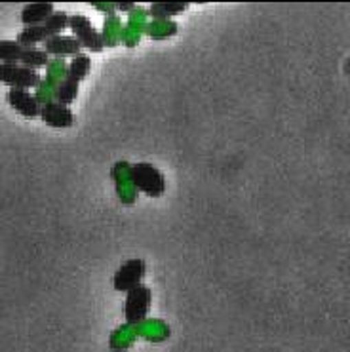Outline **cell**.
Listing matches in <instances>:
<instances>
[{
	"instance_id": "17",
	"label": "cell",
	"mask_w": 350,
	"mask_h": 352,
	"mask_svg": "<svg viewBox=\"0 0 350 352\" xmlns=\"http://www.w3.org/2000/svg\"><path fill=\"white\" fill-rule=\"evenodd\" d=\"M114 6H116L118 10H122V12H130V10H133L135 4H133V2H116Z\"/></svg>"
},
{
	"instance_id": "1",
	"label": "cell",
	"mask_w": 350,
	"mask_h": 352,
	"mask_svg": "<svg viewBox=\"0 0 350 352\" xmlns=\"http://www.w3.org/2000/svg\"><path fill=\"white\" fill-rule=\"evenodd\" d=\"M131 183L139 188L141 192H145L149 197H162L166 190V183H164V175L160 173L158 168L147 162H139V164L131 166L130 172Z\"/></svg>"
},
{
	"instance_id": "11",
	"label": "cell",
	"mask_w": 350,
	"mask_h": 352,
	"mask_svg": "<svg viewBox=\"0 0 350 352\" xmlns=\"http://www.w3.org/2000/svg\"><path fill=\"white\" fill-rule=\"evenodd\" d=\"M90 69H91L90 56H86V54H78V56H74L73 61L67 65V78L80 82L82 78H86V76L90 74Z\"/></svg>"
},
{
	"instance_id": "4",
	"label": "cell",
	"mask_w": 350,
	"mask_h": 352,
	"mask_svg": "<svg viewBox=\"0 0 350 352\" xmlns=\"http://www.w3.org/2000/svg\"><path fill=\"white\" fill-rule=\"evenodd\" d=\"M69 27L73 31L74 38L82 44V48H88L90 52H101L105 46L103 36L96 31V27L91 25V21L86 16H80V14L71 16Z\"/></svg>"
},
{
	"instance_id": "16",
	"label": "cell",
	"mask_w": 350,
	"mask_h": 352,
	"mask_svg": "<svg viewBox=\"0 0 350 352\" xmlns=\"http://www.w3.org/2000/svg\"><path fill=\"white\" fill-rule=\"evenodd\" d=\"M69 19H71V16H69L67 12H63V10L54 12V14L48 17V21L44 23L46 31L50 33V38H52V36H57V34H61V31H65L67 27H69Z\"/></svg>"
},
{
	"instance_id": "8",
	"label": "cell",
	"mask_w": 350,
	"mask_h": 352,
	"mask_svg": "<svg viewBox=\"0 0 350 352\" xmlns=\"http://www.w3.org/2000/svg\"><path fill=\"white\" fill-rule=\"evenodd\" d=\"M82 50V44L74 36H52L48 41L44 42V52L48 56H57V58H63V56H78Z\"/></svg>"
},
{
	"instance_id": "2",
	"label": "cell",
	"mask_w": 350,
	"mask_h": 352,
	"mask_svg": "<svg viewBox=\"0 0 350 352\" xmlns=\"http://www.w3.org/2000/svg\"><path fill=\"white\" fill-rule=\"evenodd\" d=\"M151 303H153V292L151 287L139 284L138 287H133L128 292V297H126V303H124V316H126V322L135 326L139 322L149 316V311H151Z\"/></svg>"
},
{
	"instance_id": "14",
	"label": "cell",
	"mask_w": 350,
	"mask_h": 352,
	"mask_svg": "<svg viewBox=\"0 0 350 352\" xmlns=\"http://www.w3.org/2000/svg\"><path fill=\"white\" fill-rule=\"evenodd\" d=\"M78 96V82L76 80H71V78H63L56 90V101L61 103V105H71L74 99Z\"/></svg>"
},
{
	"instance_id": "3",
	"label": "cell",
	"mask_w": 350,
	"mask_h": 352,
	"mask_svg": "<svg viewBox=\"0 0 350 352\" xmlns=\"http://www.w3.org/2000/svg\"><path fill=\"white\" fill-rule=\"evenodd\" d=\"M0 82L10 86L12 90H27L41 82V74L34 69L23 65H4L0 63Z\"/></svg>"
},
{
	"instance_id": "7",
	"label": "cell",
	"mask_w": 350,
	"mask_h": 352,
	"mask_svg": "<svg viewBox=\"0 0 350 352\" xmlns=\"http://www.w3.org/2000/svg\"><path fill=\"white\" fill-rule=\"evenodd\" d=\"M41 118L48 126H54V128H69L73 124V113L71 109L57 101H46L44 107L41 109Z\"/></svg>"
},
{
	"instance_id": "9",
	"label": "cell",
	"mask_w": 350,
	"mask_h": 352,
	"mask_svg": "<svg viewBox=\"0 0 350 352\" xmlns=\"http://www.w3.org/2000/svg\"><path fill=\"white\" fill-rule=\"evenodd\" d=\"M54 4L52 2H34V4H27L21 10V23L25 27H34V25H42L48 21V17L54 14Z\"/></svg>"
},
{
	"instance_id": "12",
	"label": "cell",
	"mask_w": 350,
	"mask_h": 352,
	"mask_svg": "<svg viewBox=\"0 0 350 352\" xmlns=\"http://www.w3.org/2000/svg\"><path fill=\"white\" fill-rule=\"evenodd\" d=\"M23 50V46L17 41H0V63H4V65L21 63Z\"/></svg>"
},
{
	"instance_id": "13",
	"label": "cell",
	"mask_w": 350,
	"mask_h": 352,
	"mask_svg": "<svg viewBox=\"0 0 350 352\" xmlns=\"http://www.w3.org/2000/svg\"><path fill=\"white\" fill-rule=\"evenodd\" d=\"M50 63V56L41 48H25L23 56H21V65L29 67V69H41V67H46Z\"/></svg>"
},
{
	"instance_id": "10",
	"label": "cell",
	"mask_w": 350,
	"mask_h": 352,
	"mask_svg": "<svg viewBox=\"0 0 350 352\" xmlns=\"http://www.w3.org/2000/svg\"><path fill=\"white\" fill-rule=\"evenodd\" d=\"M50 38V33L46 31L44 23L34 25V27H25L21 33L17 34V42L23 48H34L39 42H46Z\"/></svg>"
},
{
	"instance_id": "15",
	"label": "cell",
	"mask_w": 350,
	"mask_h": 352,
	"mask_svg": "<svg viewBox=\"0 0 350 352\" xmlns=\"http://www.w3.org/2000/svg\"><path fill=\"white\" fill-rule=\"evenodd\" d=\"M187 6V2H162V4H153L151 10H149V14L155 17H162V19H166V17L185 12Z\"/></svg>"
},
{
	"instance_id": "6",
	"label": "cell",
	"mask_w": 350,
	"mask_h": 352,
	"mask_svg": "<svg viewBox=\"0 0 350 352\" xmlns=\"http://www.w3.org/2000/svg\"><path fill=\"white\" fill-rule=\"evenodd\" d=\"M6 99H8L10 107L19 115L27 116V118H34V116L41 115L42 107L39 99L27 90H10L6 94Z\"/></svg>"
},
{
	"instance_id": "5",
	"label": "cell",
	"mask_w": 350,
	"mask_h": 352,
	"mask_svg": "<svg viewBox=\"0 0 350 352\" xmlns=\"http://www.w3.org/2000/svg\"><path fill=\"white\" fill-rule=\"evenodd\" d=\"M143 274H145V261L143 259H130V261L122 263V267L114 274V289L116 292H130L141 284Z\"/></svg>"
}]
</instances>
